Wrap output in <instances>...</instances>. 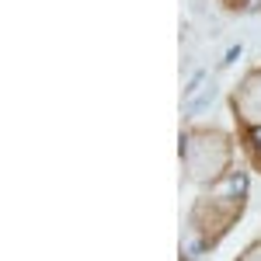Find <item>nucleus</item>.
Returning a JSON list of instances; mask_svg holds the SVG:
<instances>
[{
  "mask_svg": "<svg viewBox=\"0 0 261 261\" xmlns=\"http://www.w3.org/2000/svg\"><path fill=\"white\" fill-rule=\"evenodd\" d=\"M230 136L220 129H188L181 136V164L195 185H216L223 174H230Z\"/></svg>",
  "mask_w": 261,
  "mask_h": 261,
  "instance_id": "nucleus-1",
  "label": "nucleus"
},
{
  "mask_svg": "<svg viewBox=\"0 0 261 261\" xmlns=\"http://www.w3.org/2000/svg\"><path fill=\"white\" fill-rule=\"evenodd\" d=\"M241 209H244V199H230V195H220V192H209V195H202V199L192 205L188 226L213 247V244L233 226V220L241 216Z\"/></svg>",
  "mask_w": 261,
  "mask_h": 261,
  "instance_id": "nucleus-2",
  "label": "nucleus"
},
{
  "mask_svg": "<svg viewBox=\"0 0 261 261\" xmlns=\"http://www.w3.org/2000/svg\"><path fill=\"white\" fill-rule=\"evenodd\" d=\"M233 112L241 119L244 129H258L261 125V66L251 70L233 91Z\"/></svg>",
  "mask_w": 261,
  "mask_h": 261,
  "instance_id": "nucleus-3",
  "label": "nucleus"
},
{
  "mask_svg": "<svg viewBox=\"0 0 261 261\" xmlns=\"http://www.w3.org/2000/svg\"><path fill=\"white\" fill-rule=\"evenodd\" d=\"M213 192L230 195V199H244V195H247V174H244V171H230V174H223V178L213 185Z\"/></svg>",
  "mask_w": 261,
  "mask_h": 261,
  "instance_id": "nucleus-4",
  "label": "nucleus"
},
{
  "mask_svg": "<svg viewBox=\"0 0 261 261\" xmlns=\"http://www.w3.org/2000/svg\"><path fill=\"white\" fill-rule=\"evenodd\" d=\"M216 94H220V87H216V81H209L192 101H185V115H199V112H205V108L216 101Z\"/></svg>",
  "mask_w": 261,
  "mask_h": 261,
  "instance_id": "nucleus-5",
  "label": "nucleus"
},
{
  "mask_svg": "<svg viewBox=\"0 0 261 261\" xmlns=\"http://www.w3.org/2000/svg\"><path fill=\"white\" fill-rule=\"evenodd\" d=\"M205 251H209V244H205L199 233L188 226V233H185V241H181V258H185V261H202Z\"/></svg>",
  "mask_w": 261,
  "mask_h": 261,
  "instance_id": "nucleus-6",
  "label": "nucleus"
},
{
  "mask_svg": "<svg viewBox=\"0 0 261 261\" xmlns=\"http://www.w3.org/2000/svg\"><path fill=\"white\" fill-rule=\"evenodd\" d=\"M244 140H247V153L261 164V125L258 129H244Z\"/></svg>",
  "mask_w": 261,
  "mask_h": 261,
  "instance_id": "nucleus-7",
  "label": "nucleus"
},
{
  "mask_svg": "<svg viewBox=\"0 0 261 261\" xmlns=\"http://www.w3.org/2000/svg\"><path fill=\"white\" fill-rule=\"evenodd\" d=\"M237 261H261V241H258V244H251V247H247V251H244Z\"/></svg>",
  "mask_w": 261,
  "mask_h": 261,
  "instance_id": "nucleus-8",
  "label": "nucleus"
},
{
  "mask_svg": "<svg viewBox=\"0 0 261 261\" xmlns=\"http://www.w3.org/2000/svg\"><path fill=\"white\" fill-rule=\"evenodd\" d=\"M241 53H244L241 45H230V49H226V56H223V66H230L233 60H241Z\"/></svg>",
  "mask_w": 261,
  "mask_h": 261,
  "instance_id": "nucleus-9",
  "label": "nucleus"
},
{
  "mask_svg": "<svg viewBox=\"0 0 261 261\" xmlns=\"http://www.w3.org/2000/svg\"><path fill=\"white\" fill-rule=\"evenodd\" d=\"M223 4H233V7H237V4H244V0H223Z\"/></svg>",
  "mask_w": 261,
  "mask_h": 261,
  "instance_id": "nucleus-10",
  "label": "nucleus"
}]
</instances>
